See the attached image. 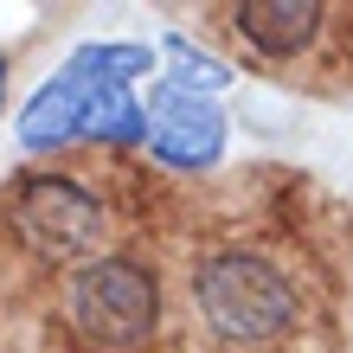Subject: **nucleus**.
I'll return each mask as SVG.
<instances>
[{
    "label": "nucleus",
    "instance_id": "obj_1",
    "mask_svg": "<svg viewBox=\"0 0 353 353\" xmlns=\"http://www.w3.org/2000/svg\"><path fill=\"white\" fill-rule=\"evenodd\" d=\"M193 308L205 321V334L219 347L238 353H263L296 334L302 321V296L289 283L283 263H270L263 251H244V244H225V251H205L193 270Z\"/></svg>",
    "mask_w": 353,
    "mask_h": 353
},
{
    "label": "nucleus",
    "instance_id": "obj_2",
    "mask_svg": "<svg viewBox=\"0 0 353 353\" xmlns=\"http://www.w3.org/2000/svg\"><path fill=\"white\" fill-rule=\"evenodd\" d=\"M65 315L97 353H135L161 334V276L154 263L103 251L71 270L65 283Z\"/></svg>",
    "mask_w": 353,
    "mask_h": 353
},
{
    "label": "nucleus",
    "instance_id": "obj_3",
    "mask_svg": "<svg viewBox=\"0 0 353 353\" xmlns=\"http://www.w3.org/2000/svg\"><path fill=\"white\" fill-rule=\"evenodd\" d=\"M13 232L46 263H90L103 238V199L65 174H32L13 193Z\"/></svg>",
    "mask_w": 353,
    "mask_h": 353
},
{
    "label": "nucleus",
    "instance_id": "obj_4",
    "mask_svg": "<svg viewBox=\"0 0 353 353\" xmlns=\"http://www.w3.org/2000/svg\"><path fill=\"white\" fill-rule=\"evenodd\" d=\"M148 154L168 161V168H212L225 154V110L212 97H193V90H161L154 110H148Z\"/></svg>",
    "mask_w": 353,
    "mask_h": 353
},
{
    "label": "nucleus",
    "instance_id": "obj_5",
    "mask_svg": "<svg viewBox=\"0 0 353 353\" xmlns=\"http://www.w3.org/2000/svg\"><path fill=\"white\" fill-rule=\"evenodd\" d=\"M321 19H327L321 0H238L232 7L238 39L263 58H302L321 39Z\"/></svg>",
    "mask_w": 353,
    "mask_h": 353
},
{
    "label": "nucleus",
    "instance_id": "obj_6",
    "mask_svg": "<svg viewBox=\"0 0 353 353\" xmlns=\"http://www.w3.org/2000/svg\"><path fill=\"white\" fill-rule=\"evenodd\" d=\"M84 116H90V71L71 58L46 90L19 110V141H26L32 154H39V148H65V141L84 135Z\"/></svg>",
    "mask_w": 353,
    "mask_h": 353
},
{
    "label": "nucleus",
    "instance_id": "obj_7",
    "mask_svg": "<svg viewBox=\"0 0 353 353\" xmlns=\"http://www.w3.org/2000/svg\"><path fill=\"white\" fill-rule=\"evenodd\" d=\"M168 58H174V90H225V84H232V71H225L219 65V58L212 52H193V46H186V39H168Z\"/></svg>",
    "mask_w": 353,
    "mask_h": 353
},
{
    "label": "nucleus",
    "instance_id": "obj_8",
    "mask_svg": "<svg viewBox=\"0 0 353 353\" xmlns=\"http://www.w3.org/2000/svg\"><path fill=\"white\" fill-rule=\"evenodd\" d=\"M0 103H7V58H0Z\"/></svg>",
    "mask_w": 353,
    "mask_h": 353
}]
</instances>
